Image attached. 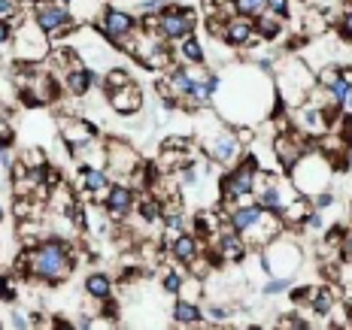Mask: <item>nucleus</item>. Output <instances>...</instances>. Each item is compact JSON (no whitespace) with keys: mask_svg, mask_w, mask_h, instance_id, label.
<instances>
[{"mask_svg":"<svg viewBox=\"0 0 352 330\" xmlns=\"http://www.w3.org/2000/svg\"><path fill=\"white\" fill-rule=\"evenodd\" d=\"M274 91H276L274 82H267V76H261L258 70L237 67V70H231L228 76L219 79L212 97L219 100V115L228 124H237L240 106H246L243 119H246V124H252L270 113Z\"/></svg>","mask_w":352,"mask_h":330,"instance_id":"obj_1","label":"nucleus"},{"mask_svg":"<svg viewBox=\"0 0 352 330\" xmlns=\"http://www.w3.org/2000/svg\"><path fill=\"white\" fill-rule=\"evenodd\" d=\"M21 270L31 273L34 279H43V282H64V279L73 273L70 246L58 243V239L36 243L34 248H28V252L21 255Z\"/></svg>","mask_w":352,"mask_h":330,"instance_id":"obj_2","label":"nucleus"},{"mask_svg":"<svg viewBox=\"0 0 352 330\" xmlns=\"http://www.w3.org/2000/svg\"><path fill=\"white\" fill-rule=\"evenodd\" d=\"M274 88L289 106H298L300 100L310 97V91L316 88V79H313V73L307 70V64L300 58L289 55L280 64H274Z\"/></svg>","mask_w":352,"mask_h":330,"instance_id":"obj_3","label":"nucleus"},{"mask_svg":"<svg viewBox=\"0 0 352 330\" xmlns=\"http://www.w3.org/2000/svg\"><path fill=\"white\" fill-rule=\"evenodd\" d=\"M292 185L298 188V194H307V197H316L325 191L328 179H331V167L328 161L319 155V152H310V155H300V161L292 167Z\"/></svg>","mask_w":352,"mask_h":330,"instance_id":"obj_4","label":"nucleus"},{"mask_svg":"<svg viewBox=\"0 0 352 330\" xmlns=\"http://www.w3.org/2000/svg\"><path fill=\"white\" fill-rule=\"evenodd\" d=\"M34 21L49 36H64L76 27L70 6L58 3V0H34Z\"/></svg>","mask_w":352,"mask_h":330,"instance_id":"obj_5","label":"nucleus"},{"mask_svg":"<svg viewBox=\"0 0 352 330\" xmlns=\"http://www.w3.org/2000/svg\"><path fill=\"white\" fill-rule=\"evenodd\" d=\"M12 43L21 61H43L49 55V34L36 21H21L12 31Z\"/></svg>","mask_w":352,"mask_h":330,"instance_id":"obj_6","label":"nucleus"},{"mask_svg":"<svg viewBox=\"0 0 352 330\" xmlns=\"http://www.w3.org/2000/svg\"><path fill=\"white\" fill-rule=\"evenodd\" d=\"M264 263H267V270L274 276L289 279L298 270V263H300V248L292 243V239L274 237L267 246H264Z\"/></svg>","mask_w":352,"mask_h":330,"instance_id":"obj_7","label":"nucleus"},{"mask_svg":"<svg viewBox=\"0 0 352 330\" xmlns=\"http://www.w3.org/2000/svg\"><path fill=\"white\" fill-rule=\"evenodd\" d=\"M255 185V158H246L237 170H231L222 182V200L225 203H243L246 197H252Z\"/></svg>","mask_w":352,"mask_h":330,"instance_id":"obj_8","label":"nucleus"},{"mask_svg":"<svg viewBox=\"0 0 352 330\" xmlns=\"http://www.w3.org/2000/svg\"><path fill=\"white\" fill-rule=\"evenodd\" d=\"M197 25V12L188 10V6H167L158 16V34L164 40H182V36L195 34Z\"/></svg>","mask_w":352,"mask_h":330,"instance_id":"obj_9","label":"nucleus"},{"mask_svg":"<svg viewBox=\"0 0 352 330\" xmlns=\"http://www.w3.org/2000/svg\"><path fill=\"white\" fill-rule=\"evenodd\" d=\"M134 27H137V21L131 12H124V10H116V6H107L104 10V16L98 19V31L100 36H107L109 43H116V46L122 49V43L128 40L131 34H134Z\"/></svg>","mask_w":352,"mask_h":330,"instance_id":"obj_10","label":"nucleus"},{"mask_svg":"<svg viewBox=\"0 0 352 330\" xmlns=\"http://www.w3.org/2000/svg\"><path fill=\"white\" fill-rule=\"evenodd\" d=\"M104 207L113 222H122V218H128V212L134 209V191H131L128 185H109Z\"/></svg>","mask_w":352,"mask_h":330,"instance_id":"obj_11","label":"nucleus"},{"mask_svg":"<svg viewBox=\"0 0 352 330\" xmlns=\"http://www.w3.org/2000/svg\"><path fill=\"white\" fill-rule=\"evenodd\" d=\"M107 97H109V106L122 115H134V113H140V106H143V94L134 82H128L124 88H116V91H109Z\"/></svg>","mask_w":352,"mask_h":330,"instance_id":"obj_12","label":"nucleus"},{"mask_svg":"<svg viewBox=\"0 0 352 330\" xmlns=\"http://www.w3.org/2000/svg\"><path fill=\"white\" fill-rule=\"evenodd\" d=\"M219 36H225L228 46H249V43L255 40V25H252V19H246V16L228 19L222 25V31H219Z\"/></svg>","mask_w":352,"mask_h":330,"instance_id":"obj_13","label":"nucleus"},{"mask_svg":"<svg viewBox=\"0 0 352 330\" xmlns=\"http://www.w3.org/2000/svg\"><path fill=\"white\" fill-rule=\"evenodd\" d=\"M274 155L285 170H292L300 161V155H304V143L298 139V134H280L274 139Z\"/></svg>","mask_w":352,"mask_h":330,"instance_id":"obj_14","label":"nucleus"},{"mask_svg":"<svg viewBox=\"0 0 352 330\" xmlns=\"http://www.w3.org/2000/svg\"><path fill=\"white\" fill-rule=\"evenodd\" d=\"M137 167V155L124 143H109L107 145V170L109 173H131Z\"/></svg>","mask_w":352,"mask_h":330,"instance_id":"obj_15","label":"nucleus"},{"mask_svg":"<svg viewBox=\"0 0 352 330\" xmlns=\"http://www.w3.org/2000/svg\"><path fill=\"white\" fill-rule=\"evenodd\" d=\"M70 12L76 25H91L104 16V0H70Z\"/></svg>","mask_w":352,"mask_h":330,"instance_id":"obj_16","label":"nucleus"},{"mask_svg":"<svg viewBox=\"0 0 352 330\" xmlns=\"http://www.w3.org/2000/svg\"><path fill=\"white\" fill-rule=\"evenodd\" d=\"M64 82H67V91L76 94V97H82V94H88V88L94 85V73L85 67V64H79V67L67 70V76H64Z\"/></svg>","mask_w":352,"mask_h":330,"instance_id":"obj_17","label":"nucleus"},{"mask_svg":"<svg viewBox=\"0 0 352 330\" xmlns=\"http://www.w3.org/2000/svg\"><path fill=\"white\" fill-rule=\"evenodd\" d=\"M252 25H255V36H264V40H276V36L283 34V16H274L270 10L255 16Z\"/></svg>","mask_w":352,"mask_h":330,"instance_id":"obj_18","label":"nucleus"},{"mask_svg":"<svg viewBox=\"0 0 352 330\" xmlns=\"http://www.w3.org/2000/svg\"><path fill=\"white\" fill-rule=\"evenodd\" d=\"M173 321L179 327H195V325H201L204 321V312H201V306H197L195 300H179V303L173 306Z\"/></svg>","mask_w":352,"mask_h":330,"instance_id":"obj_19","label":"nucleus"},{"mask_svg":"<svg viewBox=\"0 0 352 330\" xmlns=\"http://www.w3.org/2000/svg\"><path fill=\"white\" fill-rule=\"evenodd\" d=\"M197 252H201V248H197V239L188 237V233H179V237H176V243L170 246V255L179 263H186V267H192V263L197 261Z\"/></svg>","mask_w":352,"mask_h":330,"instance_id":"obj_20","label":"nucleus"},{"mask_svg":"<svg viewBox=\"0 0 352 330\" xmlns=\"http://www.w3.org/2000/svg\"><path fill=\"white\" fill-rule=\"evenodd\" d=\"M85 291H88V297H94V300H109V294H113V282H109V276L107 273H88L85 276Z\"/></svg>","mask_w":352,"mask_h":330,"instance_id":"obj_21","label":"nucleus"},{"mask_svg":"<svg viewBox=\"0 0 352 330\" xmlns=\"http://www.w3.org/2000/svg\"><path fill=\"white\" fill-rule=\"evenodd\" d=\"M176 43H179V46H176V55H182L186 64H204V46L195 34L182 36V40H176Z\"/></svg>","mask_w":352,"mask_h":330,"instance_id":"obj_22","label":"nucleus"},{"mask_svg":"<svg viewBox=\"0 0 352 330\" xmlns=\"http://www.w3.org/2000/svg\"><path fill=\"white\" fill-rule=\"evenodd\" d=\"M61 137L67 139L70 145H82V143H88V139H94V128L85 124V121H64Z\"/></svg>","mask_w":352,"mask_h":330,"instance_id":"obj_23","label":"nucleus"},{"mask_svg":"<svg viewBox=\"0 0 352 330\" xmlns=\"http://www.w3.org/2000/svg\"><path fill=\"white\" fill-rule=\"evenodd\" d=\"M52 207L58 212H73L76 209V203H73V191L64 185V182H58V185L52 188Z\"/></svg>","mask_w":352,"mask_h":330,"instance_id":"obj_24","label":"nucleus"},{"mask_svg":"<svg viewBox=\"0 0 352 330\" xmlns=\"http://www.w3.org/2000/svg\"><path fill=\"white\" fill-rule=\"evenodd\" d=\"M231 6H234L237 16L255 19V16H261V12L267 10V0H231Z\"/></svg>","mask_w":352,"mask_h":330,"instance_id":"obj_25","label":"nucleus"},{"mask_svg":"<svg viewBox=\"0 0 352 330\" xmlns=\"http://www.w3.org/2000/svg\"><path fill=\"white\" fill-rule=\"evenodd\" d=\"M310 306H313V312H319V315H331V309H334V291L331 288H316Z\"/></svg>","mask_w":352,"mask_h":330,"instance_id":"obj_26","label":"nucleus"},{"mask_svg":"<svg viewBox=\"0 0 352 330\" xmlns=\"http://www.w3.org/2000/svg\"><path fill=\"white\" fill-rule=\"evenodd\" d=\"M128 82H131V76L124 70H109L107 79H104V88H107V94H109V91H116V88H124Z\"/></svg>","mask_w":352,"mask_h":330,"instance_id":"obj_27","label":"nucleus"},{"mask_svg":"<svg viewBox=\"0 0 352 330\" xmlns=\"http://www.w3.org/2000/svg\"><path fill=\"white\" fill-rule=\"evenodd\" d=\"M19 12H21L19 0H0V21H16Z\"/></svg>","mask_w":352,"mask_h":330,"instance_id":"obj_28","label":"nucleus"},{"mask_svg":"<svg viewBox=\"0 0 352 330\" xmlns=\"http://www.w3.org/2000/svg\"><path fill=\"white\" fill-rule=\"evenodd\" d=\"M140 215L146 218V222H155V218L161 215V203H152V200H143V203H140Z\"/></svg>","mask_w":352,"mask_h":330,"instance_id":"obj_29","label":"nucleus"},{"mask_svg":"<svg viewBox=\"0 0 352 330\" xmlns=\"http://www.w3.org/2000/svg\"><path fill=\"white\" fill-rule=\"evenodd\" d=\"M179 288H182V273H167L164 276V291H170V294H179Z\"/></svg>","mask_w":352,"mask_h":330,"instance_id":"obj_30","label":"nucleus"},{"mask_svg":"<svg viewBox=\"0 0 352 330\" xmlns=\"http://www.w3.org/2000/svg\"><path fill=\"white\" fill-rule=\"evenodd\" d=\"M0 297H3V300H16V282H12V279L0 276Z\"/></svg>","mask_w":352,"mask_h":330,"instance_id":"obj_31","label":"nucleus"},{"mask_svg":"<svg viewBox=\"0 0 352 330\" xmlns=\"http://www.w3.org/2000/svg\"><path fill=\"white\" fill-rule=\"evenodd\" d=\"M267 10L274 12V16H285V12H289V0H267Z\"/></svg>","mask_w":352,"mask_h":330,"instance_id":"obj_32","label":"nucleus"},{"mask_svg":"<svg viewBox=\"0 0 352 330\" xmlns=\"http://www.w3.org/2000/svg\"><path fill=\"white\" fill-rule=\"evenodd\" d=\"M340 34L346 36V40H352V10L343 12V19H340Z\"/></svg>","mask_w":352,"mask_h":330,"instance_id":"obj_33","label":"nucleus"},{"mask_svg":"<svg viewBox=\"0 0 352 330\" xmlns=\"http://www.w3.org/2000/svg\"><path fill=\"white\" fill-rule=\"evenodd\" d=\"M12 40V21H0V46Z\"/></svg>","mask_w":352,"mask_h":330,"instance_id":"obj_34","label":"nucleus"},{"mask_svg":"<svg viewBox=\"0 0 352 330\" xmlns=\"http://www.w3.org/2000/svg\"><path fill=\"white\" fill-rule=\"evenodd\" d=\"M340 109H343V113H346V115H352V85H349L346 97H343V100H340Z\"/></svg>","mask_w":352,"mask_h":330,"instance_id":"obj_35","label":"nucleus"},{"mask_svg":"<svg viewBox=\"0 0 352 330\" xmlns=\"http://www.w3.org/2000/svg\"><path fill=\"white\" fill-rule=\"evenodd\" d=\"M12 327H21V330H25V327H31V321H28L25 315H12Z\"/></svg>","mask_w":352,"mask_h":330,"instance_id":"obj_36","label":"nucleus"},{"mask_svg":"<svg viewBox=\"0 0 352 330\" xmlns=\"http://www.w3.org/2000/svg\"><path fill=\"white\" fill-rule=\"evenodd\" d=\"M6 143H10V130H0V158H3V152H6Z\"/></svg>","mask_w":352,"mask_h":330,"instance_id":"obj_37","label":"nucleus"},{"mask_svg":"<svg viewBox=\"0 0 352 330\" xmlns=\"http://www.w3.org/2000/svg\"><path fill=\"white\" fill-rule=\"evenodd\" d=\"M343 258H349V261H352V237H349V239H343Z\"/></svg>","mask_w":352,"mask_h":330,"instance_id":"obj_38","label":"nucleus"},{"mask_svg":"<svg viewBox=\"0 0 352 330\" xmlns=\"http://www.w3.org/2000/svg\"><path fill=\"white\" fill-rule=\"evenodd\" d=\"M0 128H3V109H0Z\"/></svg>","mask_w":352,"mask_h":330,"instance_id":"obj_39","label":"nucleus"},{"mask_svg":"<svg viewBox=\"0 0 352 330\" xmlns=\"http://www.w3.org/2000/svg\"><path fill=\"white\" fill-rule=\"evenodd\" d=\"M58 3H64V6H70V0H58Z\"/></svg>","mask_w":352,"mask_h":330,"instance_id":"obj_40","label":"nucleus"},{"mask_svg":"<svg viewBox=\"0 0 352 330\" xmlns=\"http://www.w3.org/2000/svg\"><path fill=\"white\" fill-rule=\"evenodd\" d=\"M0 218H3V207H0Z\"/></svg>","mask_w":352,"mask_h":330,"instance_id":"obj_41","label":"nucleus"}]
</instances>
